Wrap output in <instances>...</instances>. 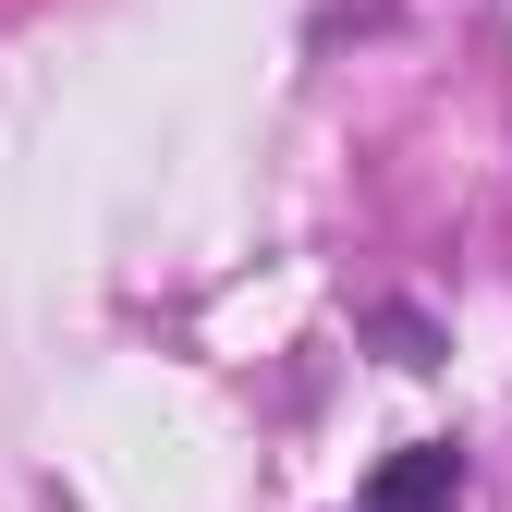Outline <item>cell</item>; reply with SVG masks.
I'll list each match as a JSON object with an SVG mask.
<instances>
[{"mask_svg": "<svg viewBox=\"0 0 512 512\" xmlns=\"http://www.w3.org/2000/svg\"><path fill=\"white\" fill-rule=\"evenodd\" d=\"M378 330H391V366H439V330H427V317H403V305H391Z\"/></svg>", "mask_w": 512, "mask_h": 512, "instance_id": "2", "label": "cell"}, {"mask_svg": "<svg viewBox=\"0 0 512 512\" xmlns=\"http://www.w3.org/2000/svg\"><path fill=\"white\" fill-rule=\"evenodd\" d=\"M354 512H464V452H452V439H415V452H391V464L366 476Z\"/></svg>", "mask_w": 512, "mask_h": 512, "instance_id": "1", "label": "cell"}]
</instances>
